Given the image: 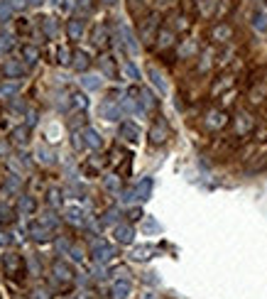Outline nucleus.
<instances>
[{"label": "nucleus", "mask_w": 267, "mask_h": 299, "mask_svg": "<svg viewBox=\"0 0 267 299\" xmlns=\"http://www.w3.org/2000/svg\"><path fill=\"white\" fill-rule=\"evenodd\" d=\"M150 189H152V182H150V179H145V182L137 187V194H140V199H147V196H150Z\"/></svg>", "instance_id": "obj_10"}, {"label": "nucleus", "mask_w": 267, "mask_h": 299, "mask_svg": "<svg viewBox=\"0 0 267 299\" xmlns=\"http://www.w3.org/2000/svg\"><path fill=\"white\" fill-rule=\"evenodd\" d=\"M86 137H89V145H91V147H100V140H98V135L93 133V130H86Z\"/></svg>", "instance_id": "obj_13"}, {"label": "nucleus", "mask_w": 267, "mask_h": 299, "mask_svg": "<svg viewBox=\"0 0 267 299\" xmlns=\"http://www.w3.org/2000/svg\"><path fill=\"white\" fill-rule=\"evenodd\" d=\"M115 238H118L120 243H130V241H133V228H130V226H118Z\"/></svg>", "instance_id": "obj_3"}, {"label": "nucleus", "mask_w": 267, "mask_h": 299, "mask_svg": "<svg viewBox=\"0 0 267 299\" xmlns=\"http://www.w3.org/2000/svg\"><path fill=\"white\" fill-rule=\"evenodd\" d=\"M5 270H8V275H15L17 272V267H20V257L17 255H5Z\"/></svg>", "instance_id": "obj_4"}, {"label": "nucleus", "mask_w": 267, "mask_h": 299, "mask_svg": "<svg viewBox=\"0 0 267 299\" xmlns=\"http://www.w3.org/2000/svg\"><path fill=\"white\" fill-rule=\"evenodd\" d=\"M228 123V118H225V113L223 111H211L209 115H206V128H211V130H218V128H223Z\"/></svg>", "instance_id": "obj_1"}, {"label": "nucleus", "mask_w": 267, "mask_h": 299, "mask_svg": "<svg viewBox=\"0 0 267 299\" xmlns=\"http://www.w3.org/2000/svg\"><path fill=\"white\" fill-rule=\"evenodd\" d=\"M165 135H167V128H165L162 123H157L155 128H152V133H150V137H152V143H162Z\"/></svg>", "instance_id": "obj_6"}, {"label": "nucleus", "mask_w": 267, "mask_h": 299, "mask_svg": "<svg viewBox=\"0 0 267 299\" xmlns=\"http://www.w3.org/2000/svg\"><path fill=\"white\" fill-rule=\"evenodd\" d=\"M86 86H89V89H98V81H96V78H89Z\"/></svg>", "instance_id": "obj_17"}, {"label": "nucleus", "mask_w": 267, "mask_h": 299, "mask_svg": "<svg viewBox=\"0 0 267 299\" xmlns=\"http://www.w3.org/2000/svg\"><path fill=\"white\" fill-rule=\"evenodd\" d=\"M111 294H113V299H128V294H130V282L128 280H118L113 285Z\"/></svg>", "instance_id": "obj_2"}, {"label": "nucleus", "mask_w": 267, "mask_h": 299, "mask_svg": "<svg viewBox=\"0 0 267 299\" xmlns=\"http://www.w3.org/2000/svg\"><path fill=\"white\" fill-rule=\"evenodd\" d=\"M213 37H216L218 42H225V37H231V30H228V27H218V30L213 32Z\"/></svg>", "instance_id": "obj_11"}, {"label": "nucleus", "mask_w": 267, "mask_h": 299, "mask_svg": "<svg viewBox=\"0 0 267 299\" xmlns=\"http://www.w3.org/2000/svg\"><path fill=\"white\" fill-rule=\"evenodd\" d=\"M145 228H147V231H157V223H155V221H147Z\"/></svg>", "instance_id": "obj_18"}, {"label": "nucleus", "mask_w": 267, "mask_h": 299, "mask_svg": "<svg viewBox=\"0 0 267 299\" xmlns=\"http://www.w3.org/2000/svg\"><path fill=\"white\" fill-rule=\"evenodd\" d=\"M120 135L122 137H128V140H137V128H135L133 123H125L120 128Z\"/></svg>", "instance_id": "obj_7"}, {"label": "nucleus", "mask_w": 267, "mask_h": 299, "mask_svg": "<svg viewBox=\"0 0 267 299\" xmlns=\"http://www.w3.org/2000/svg\"><path fill=\"white\" fill-rule=\"evenodd\" d=\"M54 275L59 277V280L69 282V280H71V270H69L67 265H61V263H56V265H54Z\"/></svg>", "instance_id": "obj_8"}, {"label": "nucleus", "mask_w": 267, "mask_h": 299, "mask_svg": "<svg viewBox=\"0 0 267 299\" xmlns=\"http://www.w3.org/2000/svg\"><path fill=\"white\" fill-rule=\"evenodd\" d=\"M133 257L135 260H147V257H150V248H137L133 253Z\"/></svg>", "instance_id": "obj_12"}, {"label": "nucleus", "mask_w": 267, "mask_h": 299, "mask_svg": "<svg viewBox=\"0 0 267 299\" xmlns=\"http://www.w3.org/2000/svg\"><path fill=\"white\" fill-rule=\"evenodd\" d=\"M96 257H98V260H111V257H113V248H111V245H106V243H98V245H96Z\"/></svg>", "instance_id": "obj_5"}, {"label": "nucleus", "mask_w": 267, "mask_h": 299, "mask_svg": "<svg viewBox=\"0 0 267 299\" xmlns=\"http://www.w3.org/2000/svg\"><path fill=\"white\" fill-rule=\"evenodd\" d=\"M34 299H49V294L45 289H34Z\"/></svg>", "instance_id": "obj_16"}, {"label": "nucleus", "mask_w": 267, "mask_h": 299, "mask_svg": "<svg viewBox=\"0 0 267 299\" xmlns=\"http://www.w3.org/2000/svg\"><path fill=\"white\" fill-rule=\"evenodd\" d=\"M106 189H111V191H115L118 189V179H106Z\"/></svg>", "instance_id": "obj_15"}, {"label": "nucleus", "mask_w": 267, "mask_h": 299, "mask_svg": "<svg viewBox=\"0 0 267 299\" xmlns=\"http://www.w3.org/2000/svg\"><path fill=\"white\" fill-rule=\"evenodd\" d=\"M238 133H248L250 128H253V121H250V115H238Z\"/></svg>", "instance_id": "obj_9"}, {"label": "nucleus", "mask_w": 267, "mask_h": 299, "mask_svg": "<svg viewBox=\"0 0 267 299\" xmlns=\"http://www.w3.org/2000/svg\"><path fill=\"white\" fill-rule=\"evenodd\" d=\"M150 74H152V78H155V84H157V86H159V91H165V89H167V86H165V81H162V76H159V74H157L155 69H152V71H150Z\"/></svg>", "instance_id": "obj_14"}]
</instances>
